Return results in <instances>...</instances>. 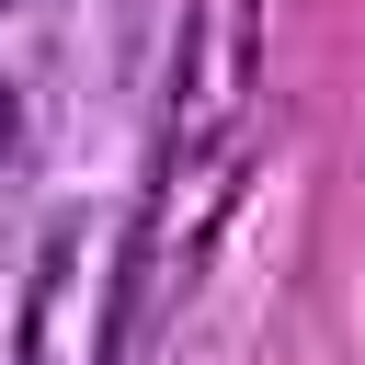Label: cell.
Masks as SVG:
<instances>
[{
	"label": "cell",
	"instance_id": "1",
	"mask_svg": "<svg viewBox=\"0 0 365 365\" xmlns=\"http://www.w3.org/2000/svg\"><path fill=\"white\" fill-rule=\"evenodd\" d=\"M251 91H262V0H194L182 11V57H171V125H160V182H148V217L125 240V308L160 319L228 194H240V160H251Z\"/></svg>",
	"mask_w": 365,
	"mask_h": 365
},
{
	"label": "cell",
	"instance_id": "2",
	"mask_svg": "<svg viewBox=\"0 0 365 365\" xmlns=\"http://www.w3.org/2000/svg\"><path fill=\"white\" fill-rule=\"evenodd\" d=\"M11 137H23V103H11V80H0V160H11Z\"/></svg>",
	"mask_w": 365,
	"mask_h": 365
}]
</instances>
